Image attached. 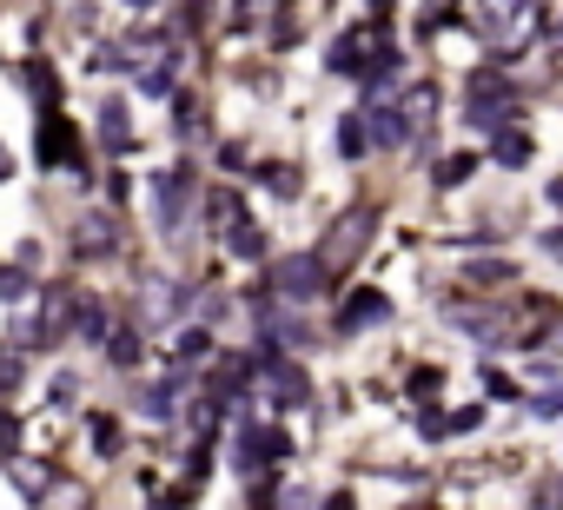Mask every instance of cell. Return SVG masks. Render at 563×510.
<instances>
[{
	"label": "cell",
	"instance_id": "cell-25",
	"mask_svg": "<svg viewBox=\"0 0 563 510\" xmlns=\"http://www.w3.org/2000/svg\"><path fill=\"white\" fill-rule=\"evenodd\" d=\"M94 445H100L107 458L120 451V424H113V417H94Z\"/></svg>",
	"mask_w": 563,
	"mask_h": 510
},
{
	"label": "cell",
	"instance_id": "cell-26",
	"mask_svg": "<svg viewBox=\"0 0 563 510\" xmlns=\"http://www.w3.org/2000/svg\"><path fill=\"white\" fill-rule=\"evenodd\" d=\"M219 318H225V292H206V299H199V325H206V331H212V325H219Z\"/></svg>",
	"mask_w": 563,
	"mask_h": 510
},
{
	"label": "cell",
	"instance_id": "cell-15",
	"mask_svg": "<svg viewBox=\"0 0 563 510\" xmlns=\"http://www.w3.org/2000/svg\"><path fill=\"white\" fill-rule=\"evenodd\" d=\"M27 94H34L40 107H53V100H60V80H53V66H47V60H27Z\"/></svg>",
	"mask_w": 563,
	"mask_h": 510
},
{
	"label": "cell",
	"instance_id": "cell-20",
	"mask_svg": "<svg viewBox=\"0 0 563 510\" xmlns=\"http://www.w3.org/2000/svg\"><path fill=\"white\" fill-rule=\"evenodd\" d=\"M107 352H113L120 372H133V365H139V331H113V338H107Z\"/></svg>",
	"mask_w": 563,
	"mask_h": 510
},
{
	"label": "cell",
	"instance_id": "cell-9",
	"mask_svg": "<svg viewBox=\"0 0 563 510\" xmlns=\"http://www.w3.org/2000/svg\"><path fill=\"white\" fill-rule=\"evenodd\" d=\"M79 153H73V126L60 120V113H47V126H40V166H73Z\"/></svg>",
	"mask_w": 563,
	"mask_h": 510
},
{
	"label": "cell",
	"instance_id": "cell-3",
	"mask_svg": "<svg viewBox=\"0 0 563 510\" xmlns=\"http://www.w3.org/2000/svg\"><path fill=\"white\" fill-rule=\"evenodd\" d=\"M253 359H259V378L272 385V398H279V404H305V398H311V378H305V365H298V359L266 352V345H259Z\"/></svg>",
	"mask_w": 563,
	"mask_h": 510
},
{
	"label": "cell",
	"instance_id": "cell-12",
	"mask_svg": "<svg viewBox=\"0 0 563 510\" xmlns=\"http://www.w3.org/2000/svg\"><path fill=\"white\" fill-rule=\"evenodd\" d=\"M530 153H537V146H530V133H517V126H504V133L491 139V159L504 166V173H517V166H530Z\"/></svg>",
	"mask_w": 563,
	"mask_h": 510
},
{
	"label": "cell",
	"instance_id": "cell-16",
	"mask_svg": "<svg viewBox=\"0 0 563 510\" xmlns=\"http://www.w3.org/2000/svg\"><path fill=\"white\" fill-rule=\"evenodd\" d=\"M180 385H186L180 372H173L167 385H146V391H139V411H146V417H167V411H173V391H180Z\"/></svg>",
	"mask_w": 563,
	"mask_h": 510
},
{
	"label": "cell",
	"instance_id": "cell-32",
	"mask_svg": "<svg viewBox=\"0 0 563 510\" xmlns=\"http://www.w3.org/2000/svg\"><path fill=\"white\" fill-rule=\"evenodd\" d=\"M543 252H550L556 266H563V226H556V232H543Z\"/></svg>",
	"mask_w": 563,
	"mask_h": 510
},
{
	"label": "cell",
	"instance_id": "cell-14",
	"mask_svg": "<svg viewBox=\"0 0 563 510\" xmlns=\"http://www.w3.org/2000/svg\"><path fill=\"white\" fill-rule=\"evenodd\" d=\"M339 153H345V159H365V153H371V133H365V120H358V113H345V120H339Z\"/></svg>",
	"mask_w": 563,
	"mask_h": 510
},
{
	"label": "cell",
	"instance_id": "cell-23",
	"mask_svg": "<svg viewBox=\"0 0 563 510\" xmlns=\"http://www.w3.org/2000/svg\"><path fill=\"white\" fill-rule=\"evenodd\" d=\"M206 212L232 232V226H238V193H212V199H206Z\"/></svg>",
	"mask_w": 563,
	"mask_h": 510
},
{
	"label": "cell",
	"instance_id": "cell-19",
	"mask_svg": "<svg viewBox=\"0 0 563 510\" xmlns=\"http://www.w3.org/2000/svg\"><path fill=\"white\" fill-rule=\"evenodd\" d=\"M259 186L279 193V199H292L298 193V173H292V166H259Z\"/></svg>",
	"mask_w": 563,
	"mask_h": 510
},
{
	"label": "cell",
	"instance_id": "cell-10",
	"mask_svg": "<svg viewBox=\"0 0 563 510\" xmlns=\"http://www.w3.org/2000/svg\"><path fill=\"white\" fill-rule=\"evenodd\" d=\"M206 359H212V331H206V325H186V331H180V345H173V372L186 378V372L206 365Z\"/></svg>",
	"mask_w": 563,
	"mask_h": 510
},
{
	"label": "cell",
	"instance_id": "cell-4",
	"mask_svg": "<svg viewBox=\"0 0 563 510\" xmlns=\"http://www.w3.org/2000/svg\"><path fill=\"white\" fill-rule=\"evenodd\" d=\"M180 305H186V292H180L173 279H159V272L139 279V331H146V325H173Z\"/></svg>",
	"mask_w": 563,
	"mask_h": 510
},
{
	"label": "cell",
	"instance_id": "cell-8",
	"mask_svg": "<svg viewBox=\"0 0 563 510\" xmlns=\"http://www.w3.org/2000/svg\"><path fill=\"white\" fill-rule=\"evenodd\" d=\"M365 133H371V146H405L412 139V113L405 107H371L365 113Z\"/></svg>",
	"mask_w": 563,
	"mask_h": 510
},
{
	"label": "cell",
	"instance_id": "cell-6",
	"mask_svg": "<svg viewBox=\"0 0 563 510\" xmlns=\"http://www.w3.org/2000/svg\"><path fill=\"white\" fill-rule=\"evenodd\" d=\"M186 199H193V166L180 159L173 173L159 180V226H167V232H180V226H186Z\"/></svg>",
	"mask_w": 563,
	"mask_h": 510
},
{
	"label": "cell",
	"instance_id": "cell-17",
	"mask_svg": "<svg viewBox=\"0 0 563 510\" xmlns=\"http://www.w3.org/2000/svg\"><path fill=\"white\" fill-rule=\"evenodd\" d=\"M73 331H79V338H107V305H100V299H79Z\"/></svg>",
	"mask_w": 563,
	"mask_h": 510
},
{
	"label": "cell",
	"instance_id": "cell-35",
	"mask_svg": "<svg viewBox=\"0 0 563 510\" xmlns=\"http://www.w3.org/2000/svg\"><path fill=\"white\" fill-rule=\"evenodd\" d=\"M8 173H14V159H8V153H0V180H8Z\"/></svg>",
	"mask_w": 563,
	"mask_h": 510
},
{
	"label": "cell",
	"instance_id": "cell-7",
	"mask_svg": "<svg viewBox=\"0 0 563 510\" xmlns=\"http://www.w3.org/2000/svg\"><path fill=\"white\" fill-rule=\"evenodd\" d=\"M384 318H391V299H384V292H371V286H365V292H352V299L339 305V331H371V325H384Z\"/></svg>",
	"mask_w": 563,
	"mask_h": 510
},
{
	"label": "cell",
	"instance_id": "cell-2",
	"mask_svg": "<svg viewBox=\"0 0 563 510\" xmlns=\"http://www.w3.org/2000/svg\"><path fill=\"white\" fill-rule=\"evenodd\" d=\"M371 226H378V212H371V206H358V212H345V219L326 232V252H318V259H326V272H332V266H345V259H358L365 239H371Z\"/></svg>",
	"mask_w": 563,
	"mask_h": 510
},
{
	"label": "cell",
	"instance_id": "cell-21",
	"mask_svg": "<svg viewBox=\"0 0 563 510\" xmlns=\"http://www.w3.org/2000/svg\"><path fill=\"white\" fill-rule=\"evenodd\" d=\"M27 292H34L27 266H8V272H0V299H8V305H27Z\"/></svg>",
	"mask_w": 563,
	"mask_h": 510
},
{
	"label": "cell",
	"instance_id": "cell-22",
	"mask_svg": "<svg viewBox=\"0 0 563 510\" xmlns=\"http://www.w3.org/2000/svg\"><path fill=\"white\" fill-rule=\"evenodd\" d=\"M470 166H477L470 153H451V159H438V186H464V180H470Z\"/></svg>",
	"mask_w": 563,
	"mask_h": 510
},
{
	"label": "cell",
	"instance_id": "cell-18",
	"mask_svg": "<svg viewBox=\"0 0 563 510\" xmlns=\"http://www.w3.org/2000/svg\"><path fill=\"white\" fill-rule=\"evenodd\" d=\"M464 279H470V286H511L517 272H511L504 259H470V266H464Z\"/></svg>",
	"mask_w": 563,
	"mask_h": 510
},
{
	"label": "cell",
	"instance_id": "cell-13",
	"mask_svg": "<svg viewBox=\"0 0 563 510\" xmlns=\"http://www.w3.org/2000/svg\"><path fill=\"white\" fill-rule=\"evenodd\" d=\"M225 252H232V259H266V232H259L253 219H238V226L225 232Z\"/></svg>",
	"mask_w": 563,
	"mask_h": 510
},
{
	"label": "cell",
	"instance_id": "cell-33",
	"mask_svg": "<svg viewBox=\"0 0 563 510\" xmlns=\"http://www.w3.org/2000/svg\"><path fill=\"white\" fill-rule=\"evenodd\" d=\"M326 510H358V497H352V490H339V497H326Z\"/></svg>",
	"mask_w": 563,
	"mask_h": 510
},
{
	"label": "cell",
	"instance_id": "cell-31",
	"mask_svg": "<svg viewBox=\"0 0 563 510\" xmlns=\"http://www.w3.org/2000/svg\"><path fill=\"white\" fill-rule=\"evenodd\" d=\"M73 391H79V378H73V372H60V378H53V404H66Z\"/></svg>",
	"mask_w": 563,
	"mask_h": 510
},
{
	"label": "cell",
	"instance_id": "cell-28",
	"mask_svg": "<svg viewBox=\"0 0 563 510\" xmlns=\"http://www.w3.org/2000/svg\"><path fill=\"white\" fill-rule=\"evenodd\" d=\"M530 411H537V417H563V385H550V391H543Z\"/></svg>",
	"mask_w": 563,
	"mask_h": 510
},
{
	"label": "cell",
	"instance_id": "cell-5",
	"mask_svg": "<svg viewBox=\"0 0 563 510\" xmlns=\"http://www.w3.org/2000/svg\"><path fill=\"white\" fill-rule=\"evenodd\" d=\"M73 252H79V259H113V252H120V226L107 212H87L73 226Z\"/></svg>",
	"mask_w": 563,
	"mask_h": 510
},
{
	"label": "cell",
	"instance_id": "cell-29",
	"mask_svg": "<svg viewBox=\"0 0 563 510\" xmlns=\"http://www.w3.org/2000/svg\"><path fill=\"white\" fill-rule=\"evenodd\" d=\"M418 432H425V438H444L451 417H444V411H418Z\"/></svg>",
	"mask_w": 563,
	"mask_h": 510
},
{
	"label": "cell",
	"instance_id": "cell-34",
	"mask_svg": "<svg viewBox=\"0 0 563 510\" xmlns=\"http://www.w3.org/2000/svg\"><path fill=\"white\" fill-rule=\"evenodd\" d=\"M543 199H550V206L563 212V180H550V193H543Z\"/></svg>",
	"mask_w": 563,
	"mask_h": 510
},
{
	"label": "cell",
	"instance_id": "cell-1",
	"mask_svg": "<svg viewBox=\"0 0 563 510\" xmlns=\"http://www.w3.org/2000/svg\"><path fill=\"white\" fill-rule=\"evenodd\" d=\"M326 259H318V252H292V259H279L272 266V299H318L326 292Z\"/></svg>",
	"mask_w": 563,
	"mask_h": 510
},
{
	"label": "cell",
	"instance_id": "cell-30",
	"mask_svg": "<svg viewBox=\"0 0 563 510\" xmlns=\"http://www.w3.org/2000/svg\"><path fill=\"white\" fill-rule=\"evenodd\" d=\"M485 391H491V398H517V385H511L504 372H485Z\"/></svg>",
	"mask_w": 563,
	"mask_h": 510
},
{
	"label": "cell",
	"instance_id": "cell-11",
	"mask_svg": "<svg viewBox=\"0 0 563 510\" xmlns=\"http://www.w3.org/2000/svg\"><path fill=\"white\" fill-rule=\"evenodd\" d=\"M100 146H107V153H133V126H126V100H107V107H100Z\"/></svg>",
	"mask_w": 563,
	"mask_h": 510
},
{
	"label": "cell",
	"instance_id": "cell-24",
	"mask_svg": "<svg viewBox=\"0 0 563 510\" xmlns=\"http://www.w3.org/2000/svg\"><path fill=\"white\" fill-rule=\"evenodd\" d=\"M139 94H146V100H167V94H173V73H167V66H159V73H139Z\"/></svg>",
	"mask_w": 563,
	"mask_h": 510
},
{
	"label": "cell",
	"instance_id": "cell-27",
	"mask_svg": "<svg viewBox=\"0 0 563 510\" xmlns=\"http://www.w3.org/2000/svg\"><path fill=\"white\" fill-rule=\"evenodd\" d=\"M485 424V404H464V411H451V432H477Z\"/></svg>",
	"mask_w": 563,
	"mask_h": 510
}]
</instances>
